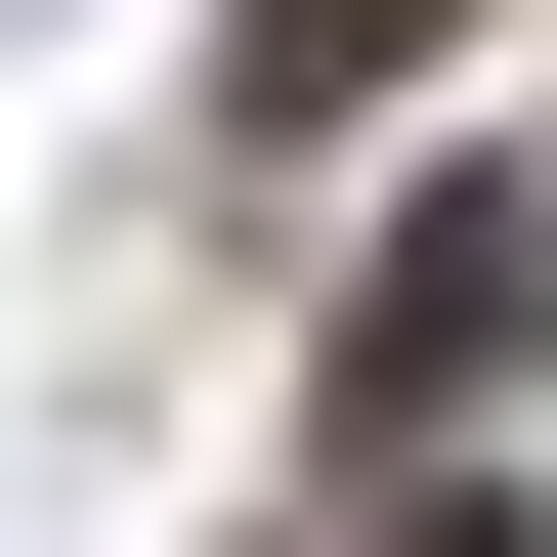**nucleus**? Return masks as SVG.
<instances>
[{"label":"nucleus","instance_id":"1","mask_svg":"<svg viewBox=\"0 0 557 557\" xmlns=\"http://www.w3.org/2000/svg\"><path fill=\"white\" fill-rule=\"evenodd\" d=\"M515 344H557V172H472V214H429V258L344 300V429H472Z\"/></svg>","mask_w":557,"mask_h":557},{"label":"nucleus","instance_id":"2","mask_svg":"<svg viewBox=\"0 0 557 557\" xmlns=\"http://www.w3.org/2000/svg\"><path fill=\"white\" fill-rule=\"evenodd\" d=\"M386 44H472V0H258V129H344Z\"/></svg>","mask_w":557,"mask_h":557}]
</instances>
